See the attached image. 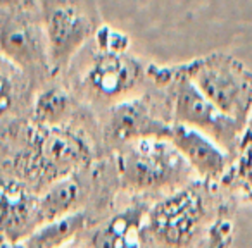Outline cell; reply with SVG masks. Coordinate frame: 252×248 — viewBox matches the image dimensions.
<instances>
[{
    "instance_id": "obj_4",
    "label": "cell",
    "mask_w": 252,
    "mask_h": 248,
    "mask_svg": "<svg viewBox=\"0 0 252 248\" xmlns=\"http://www.w3.org/2000/svg\"><path fill=\"white\" fill-rule=\"evenodd\" d=\"M168 84L171 86L176 124L200 131L235 157L244 140V128L214 107L185 76L182 66L171 67V80Z\"/></svg>"
},
{
    "instance_id": "obj_6",
    "label": "cell",
    "mask_w": 252,
    "mask_h": 248,
    "mask_svg": "<svg viewBox=\"0 0 252 248\" xmlns=\"http://www.w3.org/2000/svg\"><path fill=\"white\" fill-rule=\"evenodd\" d=\"M32 4H4L0 14V52L28 73L50 69L42 18L28 11Z\"/></svg>"
},
{
    "instance_id": "obj_19",
    "label": "cell",
    "mask_w": 252,
    "mask_h": 248,
    "mask_svg": "<svg viewBox=\"0 0 252 248\" xmlns=\"http://www.w3.org/2000/svg\"><path fill=\"white\" fill-rule=\"evenodd\" d=\"M2 7H4V4H0V14H2Z\"/></svg>"
},
{
    "instance_id": "obj_8",
    "label": "cell",
    "mask_w": 252,
    "mask_h": 248,
    "mask_svg": "<svg viewBox=\"0 0 252 248\" xmlns=\"http://www.w3.org/2000/svg\"><path fill=\"white\" fill-rule=\"evenodd\" d=\"M168 141L185 159L200 181L221 183L230 171L233 157L200 131L173 122L169 128Z\"/></svg>"
},
{
    "instance_id": "obj_18",
    "label": "cell",
    "mask_w": 252,
    "mask_h": 248,
    "mask_svg": "<svg viewBox=\"0 0 252 248\" xmlns=\"http://www.w3.org/2000/svg\"><path fill=\"white\" fill-rule=\"evenodd\" d=\"M12 97H14V91H12L11 80L4 74H0V117L11 109Z\"/></svg>"
},
{
    "instance_id": "obj_16",
    "label": "cell",
    "mask_w": 252,
    "mask_h": 248,
    "mask_svg": "<svg viewBox=\"0 0 252 248\" xmlns=\"http://www.w3.org/2000/svg\"><path fill=\"white\" fill-rule=\"evenodd\" d=\"M69 95L61 88H47L38 93L33 107V119L40 128H57L67 117Z\"/></svg>"
},
{
    "instance_id": "obj_13",
    "label": "cell",
    "mask_w": 252,
    "mask_h": 248,
    "mask_svg": "<svg viewBox=\"0 0 252 248\" xmlns=\"http://www.w3.org/2000/svg\"><path fill=\"white\" fill-rule=\"evenodd\" d=\"M81 196V185L74 176H66L50 183L49 188L38 196L40 226L50 220L73 214L74 205Z\"/></svg>"
},
{
    "instance_id": "obj_10",
    "label": "cell",
    "mask_w": 252,
    "mask_h": 248,
    "mask_svg": "<svg viewBox=\"0 0 252 248\" xmlns=\"http://www.w3.org/2000/svg\"><path fill=\"white\" fill-rule=\"evenodd\" d=\"M38 226V196L18 179H2L0 233L11 240H19L30 236Z\"/></svg>"
},
{
    "instance_id": "obj_3",
    "label": "cell",
    "mask_w": 252,
    "mask_h": 248,
    "mask_svg": "<svg viewBox=\"0 0 252 248\" xmlns=\"http://www.w3.org/2000/svg\"><path fill=\"white\" fill-rule=\"evenodd\" d=\"M118 167L123 183L135 190H182L197 178L176 148L162 138L125 143Z\"/></svg>"
},
{
    "instance_id": "obj_15",
    "label": "cell",
    "mask_w": 252,
    "mask_h": 248,
    "mask_svg": "<svg viewBox=\"0 0 252 248\" xmlns=\"http://www.w3.org/2000/svg\"><path fill=\"white\" fill-rule=\"evenodd\" d=\"M220 185L231 196L252 203V140H242L240 150Z\"/></svg>"
},
{
    "instance_id": "obj_1",
    "label": "cell",
    "mask_w": 252,
    "mask_h": 248,
    "mask_svg": "<svg viewBox=\"0 0 252 248\" xmlns=\"http://www.w3.org/2000/svg\"><path fill=\"white\" fill-rule=\"evenodd\" d=\"M213 183L195 181L169 193L149 214V226L169 248H187L211 227L230 200L211 188Z\"/></svg>"
},
{
    "instance_id": "obj_7",
    "label": "cell",
    "mask_w": 252,
    "mask_h": 248,
    "mask_svg": "<svg viewBox=\"0 0 252 248\" xmlns=\"http://www.w3.org/2000/svg\"><path fill=\"white\" fill-rule=\"evenodd\" d=\"M90 161V148L78 133L57 128H40L33 137L32 150L21 164L26 174L49 178L54 181L66 178L71 171Z\"/></svg>"
},
{
    "instance_id": "obj_12",
    "label": "cell",
    "mask_w": 252,
    "mask_h": 248,
    "mask_svg": "<svg viewBox=\"0 0 252 248\" xmlns=\"http://www.w3.org/2000/svg\"><path fill=\"white\" fill-rule=\"evenodd\" d=\"M140 226L142 210H125L92 236V248H140Z\"/></svg>"
},
{
    "instance_id": "obj_17",
    "label": "cell",
    "mask_w": 252,
    "mask_h": 248,
    "mask_svg": "<svg viewBox=\"0 0 252 248\" xmlns=\"http://www.w3.org/2000/svg\"><path fill=\"white\" fill-rule=\"evenodd\" d=\"M95 43L98 47V52L104 54H128L130 38L125 33L111 28V26H98L95 33Z\"/></svg>"
},
{
    "instance_id": "obj_5",
    "label": "cell",
    "mask_w": 252,
    "mask_h": 248,
    "mask_svg": "<svg viewBox=\"0 0 252 248\" xmlns=\"http://www.w3.org/2000/svg\"><path fill=\"white\" fill-rule=\"evenodd\" d=\"M38 9L50 69L61 71L83 43L97 33L98 18L95 16V5L50 0L38 4Z\"/></svg>"
},
{
    "instance_id": "obj_2",
    "label": "cell",
    "mask_w": 252,
    "mask_h": 248,
    "mask_svg": "<svg viewBox=\"0 0 252 248\" xmlns=\"http://www.w3.org/2000/svg\"><path fill=\"white\" fill-rule=\"evenodd\" d=\"M182 69L214 107L247 128L252 112V71L240 59L213 52L182 64Z\"/></svg>"
},
{
    "instance_id": "obj_9",
    "label": "cell",
    "mask_w": 252,
    "mask_h": 248,
    "mask_svg": "<svg viewBox=\"0 0 252 248\" xmlns=\"http://www.w3.org/2000/svg\"><path fill=\"white\" fill-rule=\"evenodd\" d=\"M142 80V64L128 54L98 52L85 74V83L102 98L130 95Z\"/></svg>"
},
{
    "instance_id": "obj_14",
    "label": "cell",
    "mask_w": 252,
    "mask_h": 248,
    "mask_svg": "<svg viewBox=\"0 0 252 248\" xmlns=\"http://www.w3.org/2000/svg\"><path fill=\"white\" fill-rule=\"evenodd\" d=\"M87 217L81 212H73L61 219L38 226L25 240L26 248H64L80 231H83Z\"/></svg>"
},
{
    "instance_id": "obj_11",
    "label": "cell",
    "mask_w": 252,
    "mask_h": 248,
    "mask_svg": "<svg viewBox=\"0 0 252 248\" xmlns=\"http://www.w3.org/2000/svg\"><path fill=\"white\" fill-rule=\"evenodd\" d=\"M169 122L156 117L142 100H123L116 104L109 115V135L123 145L137 140L162 138L168 140Z\"/></svg>"
}]
</instances>
